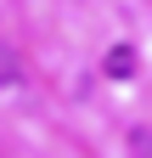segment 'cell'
<instances>
[{"mask_svg": "<svg viewBox=\"0 0 152 158\" xmlns=\"http://www.w3.org/2000/svg\"><path fill=\"white\" fill-rule=\"evenodd\" d=\"M102 68H107V79H130V73L141 68V56H135V45H107Z\"/></svg>", "mask_w": 152, "mask_h": 158, "instance_id": "cell-1", "label": "cell"}, {"mask_svg": "<svg viewBox=\"0 0 152 158\" xmlns=\"http://www.w3.org/2000/svg\"><path fill=\"white\" fill-rule=\"evenodd\" d=\"M0 90H23V62L6 40H0Z\"/></svg>", "mask_w": 152, "mask_h": 158, "instance_id": "cell-2", "label": "cell"}, {"mask_svg": "<svg viewBox=\"0 0 152 158\" xmlns=\"http://www.w3.org/2000/svg\"><path fill=\"white\" fill-rule=\"evenodd\" d=\"M130 158H152V130H130Z\"/></svg>", "mask_w": 152, "mask_h": 158, "instance_id": "cell-3", "label": "cell"}]
</instances>
